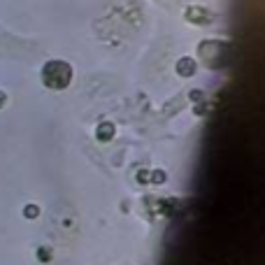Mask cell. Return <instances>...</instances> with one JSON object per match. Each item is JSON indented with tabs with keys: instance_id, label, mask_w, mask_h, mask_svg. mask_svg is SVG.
I'll list each match as a JSON object with an SVG mask.
<instances>
[{
	"instance_id": "obj_4",
	"label": "cell",
	"mask_w": 265,
	"mask_h": 265,
	"mask_svg": "<svg viewBox=\"0 0 265 265\" xmlns=\"http://www.w3.org/2000/svg\"><path fill=\"white\" fill-rule=\"evenodd\" d=\"M95 138H98L100 142H107V140H112V138H114V123H110V121L100 123L98 132H95Z\"/></svg>"
},
{
	"instance_id": "obj_1",
	"label": "cell",
	"mask_w": 265,
	"mask_h": 265,
	"mask_svg": "<svg viewBox=\"0 0 265 265\" xmlns=\"http://www.w3.org/2000/svg\"><path fill=\"white\" fill-rule=\"evenodd\" d=\"M42 82L47 84L49 88H56V91L70 86L72 65L70 63H65V61H49L47 65L42 68Z\"/></svg>"
},
{
	"instance_id": "obj_2",
	"label": "cell",
	"mask_w": 265,
	"mask_h": 265,
	"mask_svg": "<svg viewBox=\"0 0 265 265\" xmlns=\"http://www.w3.org/2000/svg\"><path fill=\"white\" fill-rule=\"evenodd\" d=\"M184 17H186L188 23H195V26H207V23H212L214 14H212L210 10H205V7L195 5V7H188V10L184 12Z\"/></svg>"
},
{
	"instance_id": "obj_3",
	"label": "cell",
	"mask_w": 265,
	"mask_h": 265,
	"mask_svg": "<svg viewBox=\"0 0 265 265\" xmlns=\"http://www.w3.org/2000/svg\"><path fill=\"white\" fill-rule=\"evenodd\" d=\"M177 72L182 75V77H191V75H195V61L193 58H182V61L177 63Z\"/></svg>"
}]
</instances>
